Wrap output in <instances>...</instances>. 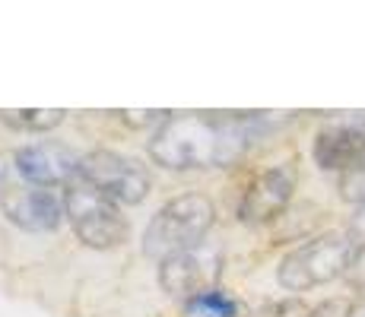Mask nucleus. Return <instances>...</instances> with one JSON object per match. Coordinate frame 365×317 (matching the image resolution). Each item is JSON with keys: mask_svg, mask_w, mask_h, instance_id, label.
Listing matches in <instances>:
<instances>
[{"mask_svg": "<svg viewBox=\"0 0 365 317\" xmlns=\"http://www.w3.org/2000/svg\"><path fill=\"white\" fill-rule=\"evenodd\" d=\"M185 308L187 317H238V301L226 289H210L194 301H187Z\"/></svg>", "mask_w": 365, "mask_h": 317, "instance_id": "nucleus-12", "label": "nucleus"}, {"mask_svg": "<svg viewBox=\"0 0 365 317\" xmlns=\"http://www.w3.org/2000/svg\"><path fill=\"white\" fill-rule=\"evenodd\" d=\"M353 235H356V241H365V209H362V216H359V225H356V229H353Z\"/></svg>", "mask_w": 365, "mask_h": 317, "instance_id": "nucleus-17", "label": "nucleus"}, {"mask_svg": "<svg viewBox=\"0 0 365 317\" xmlns=\"http://www.w3.org/2000/svg\"><path fill=\"white\" fill-rule=\"evenodd\" d=\"M296 194V168L292 165H273L261 172L238 200V219L242 222H270L289 207Z\"/></svg>", "mask_w": 365, "mask_h": 317, "instance_id": "nucleus-8", "label": "nucleus"}, {"mask_svg": "<svg viewBox=\"0 0 365 317\" xmlns=\"http://www.w3.org/2000/svg\"><path fill=\"white\" fill-rule=\"evenodd\" d=\"M76 178L86 181L93 190H99L105 200L118 203V207H137L150 194V172L140 165L137 159L121 156L111 150H96L80 156Z\"/></svg>", "mask_w": 365, "mask_h": 317, "instance_id": "nucleus-5", "label": "nucleus"}, {"mask_svg": "<svg viewBox=\"0 0 365 317\" xmlns=\"http://www.w3.org/2000/svg\"><path fill=\"white\" fill-rule=\"evenodd\" d=\"M0 209L13 225L26 232H54L67 216L64 200L54 190L32 185L0 190Z\"/></svg>", "mask_w": 365, "mask_h": 317, "instance_id": "nucleus-9", "label": "nucleus"}, {"mask_svg": "<svg viewBox=\"0 0 365 317\" xmlns=\"http://www.w3.org/2000/svg\"><path fill=\"white\" fill-rule=\"evenodd\" d=\"M312 156L318 168L324 172H353L356 165L365 162V115H349L336 118V121L324 124L314 137Z\"/></svg>", "mask_w": 365, "mask_h": 317, "instance_id": "nucleus-7", "label": "nucleus"}, {"mask_svg": "<svg viewBox=\"0 0 365 317\" xmlns=\"http://www.w3.org/2000/svg\"><path fill=\"white\" fill-rule=\"evenodd\" d=\"M340 197L349 203H356L359 209H365V162L356 165L353 172L340 175Z\"/></svg>", "mask_w": 365, "mask_h": 317, "instance_id": "nucleus-14", "label": "nucleus"}, {"mask_svg": "<svg viewBox=\"0 0 365 317\" xmlns=\"http://www.w3.org/2000/svg\"><path fill=\"white\" fill-rule=\"evenodd\" d=\"M346 279H349V286H356L365 292V241L359 244V251H356V260H353V266H349Z\"/></svg>", "mask_w": 365, "mask_h": 317, "instance_id": "nucleus-16", "label": "nucleus"}, {"mask_svg": "<svg viewBox=\"0 0 365 317\" xmlns=\"http://www.w3.org/2000/svg\"><path fill=\"white\" fill-rule=\"evenodd\" d=\"M64 108H0V124L26 133H45L64 121Z\"/></svg>", "mask_w": 365, "mask_h": 317, "instance_id": "nucleus-11", "label": "nucleus"}, {"mask_svg": "<svg viewBox=\"0 0 365 317\" xmlns=\"http://www.w3.org/2000/svg\"><path fill=\"white\" fill-rule=\"evenodd\" d=\"M359 241L353 232H324L312 241L289 251L277 266V279L289 292H308L346 276L356 260Z\"/></svg>", "mask_w": 365, "mask_h": 317, "instance_id": "nucleus-3", "label": "nucleus"}, {"mask_svg": "<svg viewBox=\"0 0 365 317\" xmlns=\"http://www.w3.org/2000/svg\"><path fill=\"white\" fill-rule=\"evenodd\" d=\"M222 251L216 244L203 241L197 248H187L181 254H172L159 264V286L168 298L178 301H194L197 295L210 292V289H220L222 279Z\"/></svg>", "mask_w": 365, "mask_h": 317, "instance_id": "nucleus-6", "label": "nucleus"}, {"mask_svg": "<svg viewBox=\"0 0 365 317\" xmlns=\"http://www.w3.org/2000/svg\"><path fill=\"white\" fill-rule=\"evenodd\" d=\"M4 178H6V165H4V156H0V185H4Z\"/></svg>", "mask_w": 365, "mask_h": 317, "instance_id": "nucleus-19", "label": "nucleus"}, {"mask_svg": "<svg viewBox=\"0 0 365 317\" xmlns=\"http://www.w3.org/2000/svg\"><path fill=\"white\" fill-rule=\"evenodd\" d=\"M216 222V207L203 194H181L156 209L143 232V254L163 264L172 254L203 244Z\"/></svg>", "mask_w": 365, "mask_h": 317, "instance_id": "nucleus-2", "label": "nucleus"}, {"mask_svg": "<svg viewBox=\"0 0 365 317\" xmlns=\"http://www.w3.org/2000/svg\"><path fill=\"white\" fill-rule=\"evenodd\" d=\"M64 209H67V219L73 225L76 238L86 248H96V251L118 248V244H124V238L130 232V222L121 213V207L105 200L99 190H93L80 178H73L67 185Z\"/></svg>", "mask_w": 365, "mask_h": 317, "instance_id": "nucleus-4", "label": "nucleus"}, {"mask_svg": "<svg viewBox=\"0 0 365 317\" xmlns=\"http://www.w3.org/2000/svg\"><path fill=\"white\" fill-rule=\"evenodd\" d=\"M248 317H312V308H308L299 295H289V298L264 301V305H257Z\"/></svg>", "mask_w": 365, "mask_h": 317, "instance_id": "nucleus-13", "label": "nucleus"}, {"mask_svg": "<svg viewBox=\"0 0 365 317\" xmlns=\"http://www.w3.org/2000/svg\"><path fill=\"white\" fill-rule=\"evenodd\" d=\"M13 168L19 172V178L32 187H58L70 185L76 178L80 168V156L67 150V146L54 143V140H41V143H29L13 156Z\"/></svg>", "mask_w": 365, "mask_h": 317, "instance_id": "nucleus-10", "label": "nucleus"}, {"mask_svg": "<svg viewBox=\"0 0 365 317\" xmlns=\"http://www.w3.org/2000/svg\"><path fill=\"white\" fill-rule=\"evenodd\" d=\"M264 111H200L168 115L150 140V159L172 172L226 168L238 162L264 133Z\"/></svg>", "mask_w": 365, "mask_h": 317, "instance_id": "nucleus-1", "label": "nucleus"}, {"mask_svg": "<svg viewBox=\"0 0 365 317\" xmlns=\"http://www.w3.org/2000/svg\"><path fill=\"white\" fill-rule=\"evenodd\" d=\"M349 317H365V298H362V301H356V305L349 308Z\"/></svg>", "mask_w": 365, "mask_h": 317, "instance_id": "nucleus-18", "label": "nucleus"}, {"mask_svg": "<svg viewBox=\"0 0 365 317\" xmlns=\"http://www.w3.org/2000/svg\"><path fill=\"white\" fill-rule=\"evenodd\" d=\"M349 301L346 298H327L318 308H312V317H349Z\"/></svg>", "mask_w": 365, "mask_h": 317, "instance_id": "nucleus-15", "label": "nucleus"}]
</instances>
